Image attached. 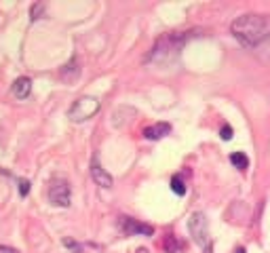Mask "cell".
Masks as SVG:
<instances>
[{"label":"cell","instance_id":"cell-1","mask_svg":"<svg viewBox=\"0 0 270 253\" xmlns=\"http://www.w3.org/2000/svg\"><path fill=\"white\" fill-rule=\"evenodd\" d=\"M230 30L237 40L247 44V47H256V44L270 38V15H241L232 21Z\"/></svg>","mask_w":270,"mask_h":253},{"label":"cell","instance_id":"cell-2","mask_svg":"<svg viewBox=\"0 0 270 253\" xmlns=\"http://www.w3.org/2000/svg\"><path fill=\"white\" fill-rule=\"evenodd\" d=\"M188 230H190V237L194 239V243L199 245L205 253H211V237H209V224H207L205 213L194 211L188 220Z\"/></svg>","mask_w":270,"mask_h":253},{"label":"cell","instance_id":"cell-3","mask_svg":"<svg viewBox=\"0 0 270 253\" xmlns=\"http://www.w3.org/2000/svg\"><path fill=\"white\" fill-rule=\"evenodd\" d=\"M100 99H95V97H78L74 104L70 106V110H68V119L72 123H85L89 119H93V116L100 112Z\"/></svg>","mask_w":270,"mask_h":253},{"label":"cell","instance_id":"cell-4","mask_svg":"<svg viewBox=\"0 0 270 253\" xmlns=\"http://www.w3.org/2000/svg\"><path fill=\"white\" fill-rule=\"evenodd\" d=\"M70 198H72V192H70V184L66 179H51L49 182V201L51 205L55 207H70Z\"/></svg>","mask_w":270,"mask_h":253},{"label":"cell","instance_id":"cell-5","mask_svg":"<svg viewBox=\"0 0 270 253\" xmlns=\"http://www.w3.org/2000/svg\"><path fill=\"white\" fill-rule=\"evenodd\" d=\"M119 226H121V230L127 234V237H133V234H141V237H152L154 234V228L148 224H141L137 220H133V218H123L119 220Z\"/></svg>","mask_w":270,"mask_h":253},{"label":"cell","instance_id":"cell-6","mask_svg":"<svg viewBox=\"0 0 270 253\" xmlns=\"http://www.w3.org/2000/svg\"><path fill=\"white\" fill-rule=\"evenodd\" d=\"M91 177H93V182H95L97 186H100V188L110 190V188L114 186L112 175L108 173V171L100 165V160H97V158H93V160H91Z\"/></svg>","mask_w":270,"mask_h":253},{"label":"cell","instance_id":"cell-7","mask_svg":"<svg viewBox=\"0 0 270 253\" xmlns=\"http://www.w3.org/2000/svg\"><path fill=\"white\" fill-rule=\"evenodd\" d=\"M169 133H171V125L169 123H156V125L143 129V137L150 139V141H156V139L165 137V135H169Z\"/></svg>","mask_w":270,"mask_h":253},{"label":"cell","instance_id":"cell-8","mask_svg":"<svg viewBox=\"0 0 270 253\" xmlns=\"http://www.w3.org/2000/svg\"><path fill=\"white\" fill-rule=\"evenodd\" d=\"M30 91H32V80H30L28 76L17 78L15 83H13V87H11V93H13L17 99H25V97L30 95Z\"/></svg>","mask_w":270,"mask_h":253},{"label":"cell","instance_id":"cell-9","mask_svg":"<svg viewBox=\"0 0 270 253\" xmlns=\"http://www.w3.org/2000/svg\"><path fill=\"white\" fill-rule=\"evenodd\" d=\"M230 162L235 165L237 169H241V171H245L247 167H249V158L243 154V152H235V154H230Z\"/></svg>","mask_w":270,"mask_h":253},{"label":"cell","instance_id":"cell-10","mask_svg":"<svg viewBox=\"0 0 270 253\" xmlns=\"http://www.w3.org/2000/svg\"><path fill=\"white\" fill-rule=\"evenodd\" d=\"M171 190H173L177 196H184V194H186V184H184V179L179 177V175L171 177Z\"/></svg>","mask_w":270,"mask_h":253},{"label":"cell","instance_id":"cell-11","mask_svg":"<svg viewBox=\"0 0 270 253\" xmlns=\"http://www.w3.org/2000/svg\"><path fill=\"white\" fill-rule=\"evenodd\" d=\"M163 247H165V251H167V253H177L179 245H177V241H175V237H173V234H169V237L165 239Z\"/></svg>","mask_w":270,"mask_h":253},{"label":"cell","instance_id":"cell-12","mask_svg":"<svg viewBox=\"0 0 270 253\" xmlns=\"http://www.w3.org/2000/svg\"><path fill=\"white\" fill-rule=\"evenodd\" d=\"M232 133H235V131H232V126H230V125H224V126H222V131H220V135H222V139H224V141L232 139Z\"/></svg>","mask_w":270,"mask_h":253},{"label":"cell","instance_id":"cell-13","mask_svg":"<svg viewBox=\"0 0 270 253\" xmlns=\"http://www.w3.org/2000/svg\"><path fill=\"white\" fill-rule=\"evenodd\" d=\"M44 11V4H34L32 6V11H30V15H32V21H36V19H38V17H40V13Z\"/></svg>","mask_w":270,"mask_h":253},{"label":"cell","instance_id":"cell-14","mask_svg":"<svg viewBox=\"0 0 270 253\" xmlns=\"http://www.w3.org/2000/svg\"><path fill=\"white\" fill-rule=\"evenodd\" d=\"M19 192H21V196H25L30 192V182L28 179H19Z\"/></svg>","mask_w":270,"mask_h":253},{"label":"cell","instance_id":"cell-15","mask_svg":"<svg viewBox=\"0 0 270 253\" xmlns=\"http://www.w3.org/2000/svg\"><path fill=\"white\" fill-rule=\"evenodd\" d=\"M0 253H19V251L13 249V247H8V245H0Z\"/></svg>","mask_w":270,"mask_h":253}]
</instances>
